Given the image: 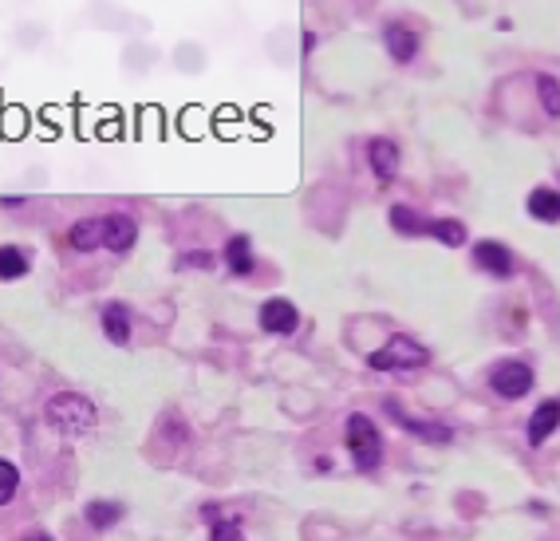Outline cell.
I'll return each instance as SVG.
<instances>
[{
    "instance_id": "13",
    "label": "cell",
    "mask_w": 560,
    "mask_h": 541,
    "mask_svg": "<svg viewBox=\"0 0 560 541\" xmlns=\"http://www.w3.org/2000/svg\"><path fill=\"white\" fill-rule=\"evenodd\" d=\"M123 513H126V506L123 502H111V498H91L87 506H84V518H87V526L91 529H111V526H118L123 521Z\"/></svg>"
},
{
    "instance_id": "24",
    "label": "cell",
    "mask_w": 560,
    "mask_h": 541,
    "mask_svg": "<svg viewBox=\"0 0 560 541\" xmlns=\"http://www.w3.org/2000/svg\"><path fill=\"white\" fill-rule=\"evenodd\" d=\"M214 518H222V506H214V502H206V506H201V521H214Z\"/></svg>"
},
{
    "instance_id": "11",
    "label": "cell",
    "mask_w": 560,
    "mask_h": 541,
    "mask_svg": "<svg viewBox=\"0 0 560 541\" xmlns=\"http://www.w3.org/2000/svg\"><path fill=\"white\" fill-rule=\"evenodd\" d=\"M367 162H371V170H375V178L387 186V182L394 178V170H399V146H394L391 139H371L367 143Z\"/></svg>"
},
{
    "instance_id": "2",
    "label": "cell",
    "mask_w": 560,
    "mask_h": 541,
    "mask_svg": "<svg viewBox=\"0 0 560 541\" xmlns=\"http://www.w3.org/2000/svg\"><path fill=\"white\" fill-rule=\"evenodd\" d=\"M44 419L56 430H63V435H84V430L99 423V411H95V403L87 396H79V391H56V396L48 399V407H44Z\"/></svg>"
},
{
    "instance_id": "21",
    "label": "cell",
    "mask_w": 560,
    "mask_h": 541,
    "mask_svg": "<svg viewBox=\"0 0 560 541\" xmlns=\"http://www.w3.org/2000/svg\"><path fill=\"white\" fill-rule=\"evenodd\" d=\"M537 95H540V107H545V115H560V84L556 76H540L537 79Z\"/></svg>"
},
{
    "instance_id": "5",
    "label": "cell",
    "mask_w": 560,
    "mask_h": 541,
    "mask_svg": "<svg viewBox=\"0 0 560 541\" xmlns=\"http://www.w3.org/2000/svg\"><path fill=\"white\" fill-rule=\"evenodd\" d=\"M532 368L525 360H501V364H493V372H490V388L498 391L501 399H521V396H529L532 391Z\"/></svg>"
},
{
    "instance_id": "26",
    "label": "cell",
    "mask_w": 560,
    "mask_h": 541,
    "mask_svg": "<svg viewBox=\"0 0 560 541\" xmlns=\"http://www.w3.org/2000/svg\"><path fill=\"white\" fill-rule=\"evenodd\" d=\"M24 541H52L48 534H36V537H24Z\"/></svg>"
},
{
    "instance_id": "16",
    "label": "cell",
    "mask_w": 560,
    "mask_h": 541,
    "mask_svg": "<svg viewBox=\"0 0 560 541\" xmlns=\"http://www.w3.org/2000/svg\"><path fill=\"white\" fill-rule=\"evenodd\" d=\"M525 209L537 222H545V225H556V217H560V194L553 186H537L529 194V201H525Z\"/></svg>"
},
{
    "instance_id": "9",
    "label": "cell",
    "mask_w": 560,
    "mask_h": 541,
    "mask_svg": "<svg viewBox=\"0 0 560 541\" xmlns=\"http://www.w3.org/2000/svg\"><path fill=\"white\" fill-rule=\"evenodd\" d=\"M139 242V222L131 214H107L103 217V250L111 253H126Z\"/></svg>"
},
{
    "instance_id": "20",
    "label": "cell",
    "mask_w": 560,
    "mask_h": 541,
    "mask_svg": "<svg viewBox=\"0 0 560 541\" xmlns=\"http://www.w3.org/2000/svg\"><path fill=\"white\" fill-rule=\"evenodd\" d=\"M209 541H245V529H241V518H214L209 521Z\"/></svg>"
},
{
    "instance_id": "23",
    "label": "cell",
    "mask_w": 560,
    "mask_h": 541,
    "mask_svg": "<svg viewBox=\"0 0 560 541\" xmlns=\"http://www.w3.org/2000/svg\"><path fill=\"white\" fill-rule=\"evenodd\" d=\"M178 269H214V253L206 250H190L178 257Z\"/></svg>"
},
{
    "instance_id": "17",
    "label": "cell",
    "mask_w": 560,
    "mask_h": 541,
    "mask_svg": "<svg viewBox=\"0 0 560 541\" xmlns=\"http://www.w3.org/2000/svg\"><path fill=\"white\" fill-rule=\"evenodd\" d=\"M426 234L434 237V242H442L446 250H462L466 237H470L458 217H430V222H426Z\"/></svg>"
},
{
    "instance_id": "18",
    "label": "cell",
    "mask_w": 560,
    "mask_h": 541,
    "mask_svg": "<svg viewBox=\"0 0 560 541\" xmlns=\"http://www.w3.org/2000/svg\"><path fill=\"white\" fill-rule=\"evenodd\" d=\"M387 222L399 229L402 237H422V234H426V222H430V217H422L415 206H391Z\"/></svg>"
},
{
    "instance_id": "1",
    "label": "cell",
    "mask_w": 560,
    "mask_h": 541,
    "mask_svg": "<svg viewBox=\"0 0 560 541\" xmlns=\"http://www.w3.org/2000/svg\"><path fill=\"white\" fill-rule=\"evenodd\" d=\"M344 443H347V455H352V463H355V471H360V474L379 471V463H383V435H379V427L363 415V411H352V415H347Z\"/></svg>"
},
{
    "instance_id": "8",
    "label": "cell",
    "mask_w": 560,
    "mask_h": 541,
    "mask_svg": "<svg viewBox=\"0 0 560 541\" xmlns=\"http://www.w3.org/2000/svg\"><path fill=\"white\" fill-rule=\"evenodd\" d=\"M556 423H560V403H556V399H540L537 411H532L529 423H525L529 447H545L548 439L556 435Z\"/></svg>"
},
{
    "instance_id": "19",
    "label": "cell",
    "mask_w": 560,
    "mask_h": 541,
    "mask_svg": "<svg viewBox=\"0 0 560 541\" xmlns=\"http://www.w3.org/2000/svg\"><path fill=\"white\" fill-rule=\"evenodd\" d=\"M28 253L20 245H0V281H20L28 277Z\"/></svg>"
},
{
    "instance_id": "12",
    "label": "cell",
    "mask_w": 560,
    "mask_h": 541,
    "mask_svg": "<svg viewBox=\"0 0 560 541\" xmlns=\"http://www.w3.org/2000/svg\"><path fill=\"white\" fill-rule=\"evenodd\" d=\"M99 324H103V336L111 344H131V313H126V305H118V300H111V305H103V316H99Z\"/></svg>"
},
{
    "instance_id": "7",
    "label": "cell",
    "mask_w": 560,
    "mask_h": 541,
    "mask_svg": "<svg viewBox=\"0 0 560 541\" xmlns=\"http://www.w3.org/2000/svg\"><path fill=\"white\" fill-rule=\"evenodd\" d=\"M474 265H477L482 273H490V277H498V281H509L513 269H517L513 253L505 250L501 242H493V237H485V242L474 245Z\"/></svg>"
},
{
    "instance_id": "6",
    "label": "cell",
    "mask_w": 560,
    "mask_h": 541,
    "mask_svg": "<svg viewBox=\"0 0 560 541\" xmlns=\"http://www.w3.org/2000/svg\"><path fill=\"white\" fill-rule=\"evenodd\" d=\"M256 320H261V328L269 336H292L300 328V308L288 297H269L261 305V313H256Z\"/></svg>"
},
{
    "instance_id": "25",
    "label": "cell",
    "mask_w": 560,
    "mask_h": 541,
    "mask_svg": "<svg viewBox=\"0 0 560 541\" xmlns=\"http://www.w3.org/2000/svg\"><path fill=\"white\" fill-rule=\"evenodd\" d=\"M300 48H304V56L312 48H316V32H304V40H300Z\"/></svg>"
},
{
    "instance_id": "15",
    "label": "cell",
    "mask_w": 560,
    "mask_h": 541,
    "mask_svg": "<svg viewBox=\"0 0 560 541\" xmlns=\"http://www.w3.org/2000/svg\"><path fill=\"white\" fill-rule=\"evenodd\" d=\"M225 265H229V273H237V277H249L253 273V242L245 234H233L225 242Z\"/></svg>"
},
{
    "instance_id": "10",
    "label": "cell",
    "mask_w": 560,
    "mask_h": 541,
    "mask_svg": "<svg viewBox=\"0 0 560 541\" xmlns=\"http://www.w3.org/2000/svg\"><path fill=\"white\" fill-rule=\"evenodd\" d=\"M383 48H387V56L394 63H410L422 48V36L415 29H407V24H387L383 29Z\"/></svg>"
},
{
    "instance_id": "22",
    "label": "cell",
    "mask_w": 560,
    "mask_h": 541,
    "mask_svg": "<svg viewBox=\"0 0 560 541\" xmlns=\"http://www.w3.org/2000/svg\"><path fill=\"white\" fill-rule=\"evenodd\" d=\"M16 490H20V471L8 458H0V506H8L16 498Z\"/></svg>"
},
{
    "instance_id": "4",
    "label": "cell",
    "mask_w": 560,
    "mask_h": 541,
    "mask_svg": "<svg viewBox=\"0 0 560 541\" xmlns=\"http://www.w3.org/2000/svg\"><path fill=\"white\" fill-rule=\"evenodd\" d=\"M383 411H387V415L407 430V435H415L418 443H434V447L454 443V427H450V423H438V419H418V415H410L407 407H399L394 399H383Z\"/></svg>"
},
{
    "instance_id": "3",
    "label": "cell",
    "mask_w": 560,
    "mask_h": 541,
    "mask_svg": "<svg viewBox=\"0 0 560 541\" xmlns=\"http://www.w3.org/2000/svg\"><path fill=\"white\" fill-rule=\"evenodd\" d=\"M426 364H430V348L407 332L391 336L387 344L367 356V368L375 372H415V368H426Z\"/></svg>"
},
{
    "instance_id": "14",
    "label": "cell",
    "mask_w": 560,
    "mask_h": 541,
    "mask_svg": "<svg viewBox=\"0 0 560 541\" xmlns=\"http://www.w3.org/2000/svg\"><path fill=\"white\" fill-rule=\"evenodd\" d=\"M71 250L79 253H91V250H103V217H79L68 234Z\"/></svg>"
}]
</instances>
